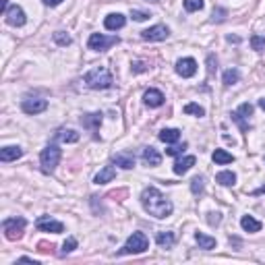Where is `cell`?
Instances as JSON below:
<instances>
[{"label":"cell","instance_id":"1","mask_svg":"<svg viewBox=\"0 0 265 265\" xmlns=\"http://www.w3.org/2000/svg\"><path fill=\"white\" fill-rule=\"evenodd\" d=\"M141 205H143V209L147 211V214L157 218V220L168 218V216L172 214V209H174L172 201L168 199V197H164L155 187L143 189V193H141Z\"/></svg>","mask_w":265,"mask_h":265},{"label":"cell","instance_id":"2","mask_svg":"<svg viewBox=\"0 0 265 265\" xmlns=\"http://www.w3.org/2000/svg\"><path fill=\"white\" fill-rule=\"evenodd\" d=\"M83 81H85V85H87L89 89H108V87H112V83H114L112 73L106 69V67H95V69H91L87 75L83 77Z\"/></svg>","mask_w":265,"mask_h":265},{"label":"cell","instance_id":"3","mask_svg":"<svg viewBox=\"0 0 265 265\" xmlns=\"http://www.w3.org/2000/svg\"><path fill=\"white\" fill-rule=\"evenodd\" d=\"M60 155H62V151H60L58 145H48L46 150H41V153H39L41 172H44V174H52V172H54L58 162H60Z\"/></svg>","mask_w":265,"mask_h":265},{"label":"cell","instance_id":"4","mask_svg":"<svg viewBox=\"0 0 265 265\" xmlns=\"http://www.w3.org/2000/svg\"><path fill=\"white\" fill-rule=\"evenodd\" d=\"M147 247H150V240H147V236L143 234V232H133L120 253L122 255H139V253L147 251Z\"/></svg>","mask_w":265,"mask_h":265},{"label":"cell","instance_id":"5","mask_svg":"<svg viewBox=\"0 0 265 265\" xmlns=\"http://www.w3.org/2000/svg\"><path fill=\"white\" fill-rule=\"evenodd\" d=\"M25 226H27L25 218H6L2 222V232L8 240H19L21 236H23Z\"/></svg>","mask_w":265,"mask_h":265},{"label":"cell","instance_id":"6","mask_svg":"<svg viewBox=\"0 0 265 265\" xmlns=\"http://www.w3.org/2000/svg\"><path fill=\"white\" fill-rule=\"evenodd\" d=\"M118 36H102V34H91L87 39V48L93 52H106L108 48L118 44Z\"/></svg>","mask_w":265,"mask_h":265},{"label":"cell","instance_id":"7","mask_svg":"<svg viewBox=\"0 0 265 265\" xmlns=\"http://www.w3.org/2000/svg\"><path fill=\"white\" fill-rule=\"evenodd\" d=\"M36 228L41 230V232H52V234H60V232H65V224L50 216H39L38 222H36Z\"/></svg>","mask_w":265,"mask_h":265},{"label":"cell","instance_id":"8","mask_svg":"<svg viewBox=\"0 0 265 265\" xmlns=\"http://www.w3.org/2000/svg\"><path fill=\"white\" fill-rule=\"evenodd\" d=\"M230 116H232V120L240 126V131H249V116H253V106L251 104H240L238 110H234Z\"/></svg>","mask_w":265,"mask_h":265},{"label":"cell","instance_id":"9","mask_svg":"<svg viewBox=\"0 0 265 265\" xmlns=\"http://www.w3.org/2000/svg\"><path fill=\"white\" fill-rule=\"evenodd\" d=\"M168 36H170V29H168L166 25H153L150 29L141 31V38L145 41H164Z\"/></svg>","mask_w":265,"mask_h":265},{"label":"cell","instance_id":"10","mask_svg":"<svg viewBox=\"0 0 265 265\" xmlns=\"http://www.w3.org/2000/svg\"><path fill=\"white\" fill-rule=\"evenodd\" d=\"M4 21L10 25V27H23L25 25V21H27V17H25V10L21 8V6H10L8 10H6V15H4Z\"/></svg>","mask_w":265,"mask_h":265},{"label":"cell","instance_id":"11","mask_svg":"<svg viewBox=\"0 0 265 265\" xmlns=\"http://www.w3.org/2000/svg\"><path fill=\"white\" fill-rule=\"evenodd\" d=\"M48 108V102L46 100H39V98H27L21 102V110H23L25 114H39V112H44Z\"/></svg>","mask_w":265,"mask_h":265},{"label":"cell","instance_id":"12","mask_svg":"<svg viewBox=\"0 0 265 265\" xmlns=\"http://www.w3.org/2000/svg\"><path fill=\"white\" fill-rule=\"evenodd\" d=\"M176 73L180 77H185V79H189V77H193L195 73H197V62L193 60V58H180L178 62H176Z\"/></svg>","mask_w":265,"mask_h":265},{"label":"cell","instance_id":"13","mask_svg":"<svg viewBox=\"0 0 265 265\" xmlns=\"http://www.w3.org/2000/svg\"><path fill=\"white\" fill-rule=\"evenodd\" d=\"M112 162L120 166L122 170H131V168H135V155L131 151H118L112 155Z\"/></svg>","mask_w":265,"mask_h":265},{"label":"cell","instance_id":"14","mask_svg":"<svg viewBox=\"0 0 265 265\" xmlns=\"http://www.w3.org/2000/svg\"><path fill=\"white\" fill-rule=\"evenodd\" d=\"M164 100L166 98L160 89H147L143 93V102H145V106H150V108H160V106L164 104Z\"/></svg>","mask_w":265,"mask_h":265},{"label":"cell","instance_id":"15","mask_svg":"<svg viewBox=\"0 0 265 265\" xmlns=\"http://www.w3.org/2000/svg\"><path fill=\"white\" fill-rule=\"evenodd\" d=\"M124 25H126V17L120 15V13H112V15H108V17L104 19V27L108 29V31H118Z\"/></svg>","mask_w":265,"mask_h":265},{"label":"cell","instance_id":"16","mask_svg":"<svg viewBox=\"0 0 265 265\" xmlns=\"http://www.w3.org/2000/svg\"><path fill=\"white\" fill-rule=\"evenodd\" d=\"M195 162H197V160H195V155H185V157H180V160L174 162V168H172V170H174V174L183 176V174H187L190 168L195 166Z\"/></svg>","mask_w":265,"mask_h":265},{"label":"cell","instance_id":"17","mask_svg":"<svg viewBox=\"0 0 265 265\" xmlns=\"http://www.w3.org/2000/svg\"><path fill=\"white\" fill-rule=\"evenodd\" d=\"M21 155H23V150H21L19 145H8V147L0 150V160L2 162H15Z\"/></svg>","mask_w":265,"mask_h":265},{"label":"cell","instance_id":"18","mask_svg":"<svg viewBox=\"0 0 265 265\" xmlns=\"http://www.w3.org/2000/svg\"><path fill=\"white\" fill-rule=\"evenodd\" d=\"M116 178V168L114 166H104L102 170L95 174V185H106V183H112Z\"/></svg>","mask_w":265,"mask_h":265},{"label":"cell","instance_id":"19","mask_svg":"<svg viewBox=\"0 0 265 265\" xmlns=\"http://www.w3.org/2000/svg\"><path fill=\"white\" fill-rule=\"evenodd\" d=\"M81 124L85 126V129H89V131H98L100 124H102V114H100V112L85 114V116L81 118Z\"/></svg>","mask_w":265,"mask_h":265},{"label":"cell","instance_id":"20","mask_svg":"<svg viewBox=\"0 0 265 265\" xmlns=\"http://www.w3.org/2000/svg\"><path fill=\"white\" fill-rule=\"evenodd\" d=\"M141 157H143V162H145L147 166H160V162H162V155L157 153L155 147H145L143 153H141Z\"/></svg>","mask_w":265,"mask_h":265},{"label":"cell","instance_id":"21","mask_svg":"<svg viewBox=\"0 0 265 265\" xmlns=\"http://www.w3.org/2000/svg\"><path fill=\"white\" fill-rule=\"evenodd\" d=\"M155 240H157V245H160V249H172L176 242V236H174V232L166 230V232H157Z\"/></svg>","mask_w":265,"mask_h":265},{"label":"cell","instance_id":"22","mask_svg":"<svg viewBox=\"0 0 265 265\" xmlns=\"http://www.w3.org/2000/svg\"><path fill=\"white\" fill-rule=\"evenodd\" d=\"M157 137H160V141L172 145V143L180 141V131H178V129H162Z\"/></svg>","mask_w":265,"mask_h":265},{"label":"cell","instance_id":"23","mask_svg":"<svg viewBox=\"0 0 265 265\" xmlns=\"http://www.w3.org/2000/svg\"><path fill=\"white\" fill-rule=\"evenodd\" d=\"M56 139L62 143H77L79 141V133L73 131V129H60L56 133Z\"/></svg>","mask_w":265,"mask_h":265},{"label":"cell","instance_id":"24","mask_svg":"<svg viewBox=\"0 0 265 265\" xmlns=\"http://www.w3.org/2000/svg\"><path fill=\"white\" fill-rule=\"evenodd\" d=\"M211 160H214L216 164H220V166H226V164H232V162H234V155L228 153L226 150H216L214 155H211Z\"/></svg>","mask_w":265,"mask_h":265},{"label":"cell","instance_id":"25","mask_svg":"<svg viewBox=\"0 0 265 265\" xmlns=\"http://www.w3.org/2000/svg\"><path fill=\"white\" fill-rule=\"evenodd\" d=\"M240 226H242V230H245V232H259L261 230V222L255 220L253 216H245L240 220Z\"/></svg>","mask_w":265,"mask_h":265},{"label":"cell","instance_id":"26","mask_svg":"<svg viewBox=\"0 0 265 265\" xmlns=\"http://www.w3.org/2000/svg\"><path fill=\"white\" fill-rule=\"evenodd\" d=\"M195 240H197L199 249H205V251L216 249V238H211V236H207V234H201V232H197V234H195Z\"/></svg>","mask_w":265,"mask_h":265},{"label":"cell","instance_id":"27","mask_svg":"<svg viewBox=\"0 0 265 265\" xmlns=\"http://www.w3.org/2000/svg\"><path fill=\"white\" fill-rule=\"evenodd\" d=\"M216 180H218L222 187H232V185L236 183V174L232 172V170H224V172H218Z\"/></svg>","mask_w":265,"mask_h":265},{"label":"cell","instance_id":"28","mask_svg":"<svg viewBox=\"0 0 265 265\" xmlns=\"http://www.w3.org/2000/svg\"><path fill=\"white\" fill-rule=\"evenodd\" d=\"M238 79H240L238 69H228V71L224 73V77H222V81H224V85H226V87H230V85H234V83H238Z\"/></svg>","mask_w":265,"mask_h":265},{"label":"cell","instance_id":"29","mask_svg":"<svg viewBox=\"0 0 265 265\" xmlns=\"http://www.w3.org/2000/svg\"><path fill=\"white\" fill-rule=\"evenodd\" d=\"M203 4H205L203 0H183V6L187 13H197V10L203 8Z\"/></svg>","mask_w":265,"mask_h":265},{"label":"cell","instance_id":"30","mask_svg":"<svg viewBox=\"0 0 265 265\" xmlns=\"http://www.w3.org/2000/svg\"><path fill=\"white\" fill-rule=\"evenodd\" d=\"M205 189V180L201 176H195L193 180H190V190H193V195H201Z\"/></svg>","mask_w":265,"mask_h":265},{"label":"cell","instance_id":"31","mask_svg":"<svg viewBox=\"0 0 265 265\" xmlns=\"http://www.w3.org/2000/svg\"><path fill=\"white\" fill-rule=\"evenodd\" d=\"M251 48L257 52H263L265 50V36H259V34L251 36Z\"/></svg>","mask_w":265,"mask_h":265},{"label":"cell","instance_id":"32","mask_svg":"<svg viewBox=\"0 0 265 265\" xmlns=\"http://www.w3.org/2000/svg\"><path fill=\"white\" fill-rule=\"evenodd\" d=\"M52 38H54V41H56V44L58 46H71V36L69 34H65V31H56V34L54 36H52Z\"/></svg>","mask_w":265,"mask_h":265},{"label":"cell","instance_id":"33","mask_svg":"<svg viewBox=\"0 0 265 265\" xmlns=\"http://www.w3.org/2000/svg\"><path fill=\"white\" fill-rule=\"evenodd\" d=\"M185 114H193V116H205V110L199 104H187L185 106Z\"/></svg>","mask_w":265,"mask_h":265},{"label":"cell","instance_id":"34","mask_svg":"<svg viewBox=\"0 0 265 265\" xmlns=\"http://www.w3.org/2000/svg\"><path fill=\"white\" fill-rule=\"evenodd\" d=\"M77 249V238H69L65 240V245H62V253H71Z\"/></svg>","mask_w":265,"mask_h":265},{"label":"cell","instance_id":"35","mask_svg":"<svg viewBox=\"0 0 265 265\" xmlns=\"http://www.w3.org/2000/svg\"><path fill=\"white\" fill-rule=\"evenodd\" d=\"M185 147H187V143H183V145H172L170 150H166V153H168V155H180V153L185 151Z\"/></svg>","mask_w":265,"mask_h":265},{"label":"cell","instance_id":"36","mask_svg":"<svg viewBox=\"0 0 265 265\" xmlns=\"http://www.w3.org/2000/svg\"><path fill=\"white\" fill-rule=\"evenodd\" d=\"M131 17L135 21H145V19H150L151 15L150 13H143V10H131Z\"/></svg>","mask_w":265,"mask_h":265},{"label":"cell","instance_id":"37","mask_svg":"<svg viewBox=\"0 0 265 265\" xmlns=\"http://www.w3.org/2000/svg\"><path fill=\"white\" fill-rule=\"evenodd\" d=\"M207 65H209V67H207V73H209V75H214V71L218 69V62H216V56H214V54L207 56Z\"/></svg>","mask_w":265,"mask_h":265},{"label":"cell","instance_id":"38","mask_svg":"<svg viewBox=\"0 0 265 265\" xmlns=\"http://www.w3.org/2000/svg\"><path fill=\"white\" fill-rule=\"evenodd\" d=\"M131 71L133 73H143V71H147V65H145V62H141V60H137V62H133V65H131Z\"/></svg>","mask_w":265,"mask_h":265},{"label":"cell","instance_id":"39","mask_svg":"<svg viewBox=\"0 0 265 265\" xmlns=\"http://www.w3.org/2000/svg\"><path fill=\"white\" fill-rule=\"evenodd\" d=\"M226 19V10L224 8H216L214 10V21H218V23H220V21H224Z\"/></svg>","mask_w":265,"mask_h":265},{"label":"cell","instance_id":"40","mask_svg":"<svg viewBox=\"0 0 265 265\" xmlns=\"http://www.w3.org/2000/svg\"><path fill=\"white\" fill-rule=\"evenodd\" d=\"M209 216V224L214 226V224H220V220H222V216L220 214H207Z\"/></svg>","mask_w":265,"mask_h":265},{"label":"cell","instance_id":"41","mask_svg":"<svg viewBox=\"0 0 265 265\" xmlns=\"http://www.w3.org/2000/svg\"><path fill=\"white\" fill-rule=\"evenodd\" d=\"M65 0H44V4L46 6H58V4H62Z\"/></svg>","mask_w":265,"mask_h":265},{"label":"cell","instance_id":"42","mask_svg":"<svg viewBox=\"0 0 265 265\" xmlns=\"http://www.w3.org/2000/svg\"><path fill=\"white\" fill-rule=\"evenodd\" d=\"M226 39L230 41V44H240V38H238V36H228Z\"/></svg>","mask_w":265,"mask_h":265},{"label":"cell","instance_id":"43","mask_svg":"<svg viewBox=\"0 0 265 265\" xmlns=\"http://www.w3.org/2000/svg\"><path fill=\"white\" fill-rule=\"evenodd\" d=\"M0 4H2V15H6V10H8V0H0Z\"/></svg>","mask_w":265,"mask_h":265},{"label":"cell","instance_id":"44","mask_svg":"<svg viewBox=\"0 0 265 265\" xmlns=\"http://www.w3.org/2000/svg\"><path fill=\"white\" fill-rule=\"evenodd\" d=\"M265 193V187H261V189H257V190H253V195H263Z\"/></svg>","mask_w":265,"mask_h":265},{"label":"cell","instance_id":"45","mask_svg":"<svg viewBox=\"0 0 265 265\" xmlns=\"http://www.w3.org/2000/svg\"><path fill=\"white\" fill-rule=\"evenodd\" d=\"M259 108L265 112V98H261V100H259Z\"/></svg>","mask_w":265,"mask_h":265}]
</instances>
